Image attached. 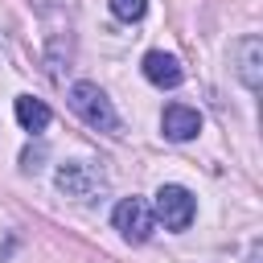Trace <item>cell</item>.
<instances>
[{"label":"cell","instance_id":"277c9868","mask_svg":"<svg viewBox=\"0 0 263 263\" xmlns=\"http://www.w3.org/2000/svg\"><path fill=\"white\" fill-rule=\"evenodd\" d=\"M111 222H115V230H119L127 242H148V238H152V226H156L152 205H148L144 197H123V201L115 205Z\"/></svg>","mask_w":263,"mask_h":263},{"label":"cell","instance_id":"3957f363","mask_svg":"<svg viewBox=\"0 0 263 263\" xmlns=\"http://www.w3.org/2000/svg\"><path fill=\"white\" fill-rule=\"evenodd\" d=\"M197 214V201L185 185H160L156 189V205H152V218L164 222V230H185Z\"/></svg>","mask_w":263,"mask_h":263},{"label":"cell","instance_id":"5b68a950","mask_svg":"<svg viewBox=\"0 0 263 263\" xmlns=\"http://www.w3.org/2000/svg\"><path fill=\"white\" fill-rule=\"evenodd\" d=\"M140 70H144V78H148L152 86H160V90H173V86H181V78H185L181 62H177L173 53H164V49H148Z\"/></svg>","mask_w":263,"mask_h":263},{"label":"cell","instance_id":"52a82bcc","mask_svg":"<svg viewBox=\"0 0 263 263\" xmlns=\"http://www.w3.org/2000/svg\"><path fill=\"white\" fill-rule=\"evenodd\" d=\"M234 53H238V78L247 82V90H259V82H263V41L242 37L234 45Z\"/></svg>","mask_w":263,"mask_h":263},{"label":"cell","instance_id":"7a4b0ae2","mask_svg":"<svg viewBox=\"0 0 263 263\" xmlns=\"http://www.w3.org/2000/svg\"><path fill=\"white\" fill-rule=\"evenodd\" d=\"M53 181H58V189H62L66 197H74V201H95V197L107 189L103 168L90 164V160H66Z\"/></svg>","mask_w":263,"mask_h":263},{"label":"cell","instance_id":"8992f818","mask_svg":"<svg viewBox=\"0 0 263 263\" xmlns=\"http://www.w3.org/2000/svg\"><path fill=\"white\" fill-rule=\"evenodd\" d=\"M160 127H164V136L168 140H193L197 132H201V115L193 111V107H185V103H168L164 107V115H160Z\"/></svg>","mask_w":263,"mask_h":263},{"label":"cell","instance_id":"6da1fadb","mask_svg":"<svg viewBox=\"0 0 263 263\" xmlns=\"http://www.w3.org/2000/svg\"><path fill=\"white\" fill-rule=\"evenodd\" d=\"M70 111H74L86 127H95V132H119V115H115L111 99H107L95 82H74V86H70Z\"/></svg>","mask_w":263,"mask_h":263},{"label":"cell","instance_id":"9c48e42d","mask_svg":"<svg viewBox=\"0 0 263 263\" xmlns=\"http://www.w3.org/2000/svg\"><path fill=\"white\" fill-rule=\"evenodd\" d=\"M107 4H111V12H115L119 21H127V25L148 12V0H107Z\"/></svg>","mask_w":263,"mask_h":263},{"label":"cell","instance_id":"ba28073f","mask_svg":"<svg viewBox=\"0 0 263 263\" xmlns=\"http://www.w3.org/2000/svg\"><path fill=\"white\" fill-rule=\"evenodd\" d=\"M16 123L37 136V132L49 127V107L41 99H33V95H16Z\"/></svg>","mask_w":263,"mask_h":263}]
</instances>
